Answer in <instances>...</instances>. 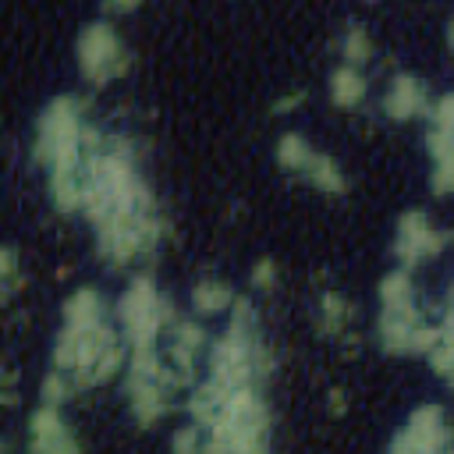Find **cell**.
I'll return each instance as SVG.
<instances>
[{"instance_id": "ba28073f", "label": "cell", "mask_w": 454, "mask_h": 454, "mask_svg": "<svg viewBox=\"0 0 454 454\" xmlns=\"http://www.w3.org/2000/svg\"><path fill=\"white\" fill-rule=\"evenodd\" d=\"M447 35H450V46H454V18H450V32Z\"/></svg>"}, {"instance_id": "5b68a950", "label": "cell", "mask_w": 454, "mask_h": 454, "mask_svg": "<svg viewBox=\"0 0 454 454\" xmlns=\"http://www.w3.org/2000/svg\"><path fill=\"white\" fill-rule=\"evenodd\" d=\"M330 92H333V103H340V106L358 103L365 96V74H362V67L340 64L333 71V78H330Z\"/></svg>"}, {"instance_id": "7a4b0ae2", "label": "cell", "mask_w": 454, "mask_h": 454, "mask_svg": "<svg viewBox=\"0 0 454 454\" xmlns=\"http://www.w3.org/2000/svg\"><path fill=\"white\" fill-rule=\"evenodd\" d=\"M447 238H450V234L440 231V227H433L426 213L411 209V213H404L401 223H397V255H401V262L429 259V255H436V252L447 245Z\"/></svg>"}, {"instance_id": "52a82bcc", "label": "cell", "mask_w": 454, "mask_h": 454, "mask_svg": "<svg viewBox=\"0 0 454 454\" xmlns=\"http://www.w3.org/2000/svg\"><path fill=\"white\" fill-rule=\"evenodd\" d=\"M369 57V35H365V28H358V25H351L348 32H344V64H362Z\"/></svg>"}, {"instance_id": "277c9868", "label": "cell", "mask_w": 454, "mask_h": 454, "mask_svg": "<svg viewBox=\"0 0 454 454\" xmlns=\"http://www.w3.org/2000/svg\"><path fill=\"white\" fill-rule=\"evenodd\" d=\"M383 106H387L390 117H415V114H429V96H426V89H422L419 78L401 74V78H394V85L387 89Z\"/></svg>"}, {"instance_id": "6da1fadb", "label": "cell", "mask_w": 454, "mask_h": 454, "mask_svg": "<svg viewBox=\"0 0 454 454\" xmlns=\"http://www.w3.org/2000/svg\"><path fill=\"white\" fill-rule=\"evenodd\" d=\"M78 64H82V74L92 78V82H110L124 71L128 64V50L121 43V35L114 32V25L106 21H92L82 28L78 35Z\"/></svg>"}, {"instance_id": "8992f818", "label": "cell", "mask_w": 454, "mask_h": 454, "mask_svg": "<svg viewBox=\"0 0 454 454\" xmlns=\"http://www.w3.org/2000/svg\"><path fill=\"white\" fill-rule=\"evenodd\" d=\"M192 301H195V309H199V312L227 309V305H231V287H227V284H220V280H202V284H195Z\"/></svg>"}, {"instance_id": "3957f363", "label": "cell", "mask_w": 454, "mask_h": 454, "mask_svg": "<svg viewBox=\"0 0 454 454\" xmlns=\"http://www.w3.org/2000/svg\"><path fill=\"white\" fill-rule=\"evenodd\" d=\"M32 454H78V436L60 419L57 404H39L28 419Z\"/></svg>"}]
</instances>
